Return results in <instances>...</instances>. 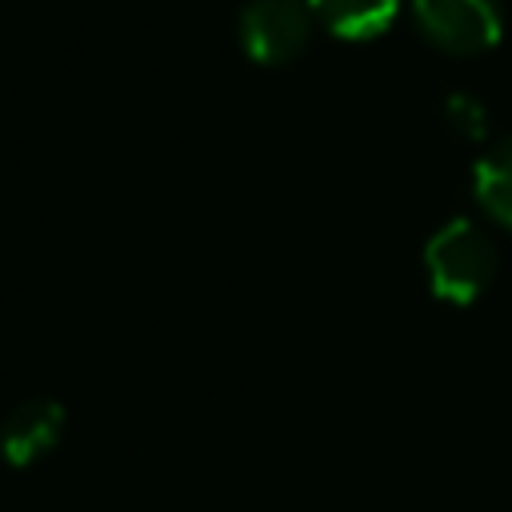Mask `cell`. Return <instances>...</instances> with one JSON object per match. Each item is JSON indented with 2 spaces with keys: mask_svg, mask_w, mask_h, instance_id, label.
I'll return each mask as SVG.
<instances>
[{
  "mask_svg": "<svg viewBox=\"0 0 512 512\" xmlns=\"http://www.w3.org/2000/svg\"><path fill=\"white\" fill-rule=\"evenodd\" d=\"M424 36L448 52H480L500 40V0H412Z\"/></svg>",
  "mask_w": 512,
  "mask_h": 512,
  "instance_id": "obj_3",
  "label": "cell"
},
{
  "mask_svg": "<svg viewBox=\"0 0 512 512\" xmlns=\"http://www.w3.org/2000/svg\"><path fill=\"white\" fill-rule=\"evenodd\" d=\"M396 8H400V0H312V12L328 24V32H336L344 40L380 36L392 24Z\"/></svg>",
  "mask_w": 512,
  "mask_h": 512,
  "instance_id": "obj_6",
  "label": "cell"
},
{
  "mask_svg": "<svg viewBox=\"0 0 512 512\" xmlns=\"http://www.w3.org/2000/svg\"><path fill=\"white\" fill-rule=\"evenodd\" d=\"M444 116H448V124H452L460 136L480 140V136L488 132V112H484V104H480L472 92H448Z\"/></svg>",
  "mask_w": 512,
  "mask_h": 512,
  "instance_id": "obj_7",
  "label": "cell"
},
{
  "mask_svg": "<svg viewBox=\"0 0 512 512\" xmlns=\"http://www.w3.org/2000/svg\"><path fill=\"white\" fill-rule=\"evenodd\" d=\"M472 188H476V200H480L500 224L512 228V132L496 136V140L480 152V160H476V168H472Z\"/></svg>",
  "mask_w": 512,
  "mask_h": 512,
  "instance_id": "obj_5",
  "label": "cell"
},
{
  "mask_svg": "<svg viewBox=\"0 0 512 512\" xmlns=\"http://www.w3.org/2000/svg\"><path fill=\"white\" fill-rule=\"evenodd\" d=\"M424 268H428V288L440 300L472 304L496 276V244L476 220L452 216L428 236Z\"/></svg>",
  "mask_w": 512,
  "mask_h": 512,
  "instance_id": "obj_1",
  "label": "cell"
},
{
  "mask_svg": "<svg viewBox=\"0 0 512 512\" xmlns=\"http://www.w3.org/2000/svg\"><path fill=\"white\" fill-rule=\"evenodd\" d=\"M312 16V0H248L240 12V44L260 64H284L308 44Z\"/></svg>",
  "mask_w": 512,
  "mask_h": 512,
  "instance_id": "obj_2",
  "label": "cell"
},
{
  "mask_svg": "<svg viewBox=\"0 0 512 512\" xmlns=\"http://www.w3.org/2000/svg\"><path fill=\"white\" fill-rule=\"evenodd\" d=\"M68 412L52 396H32L20 400L4 420H0V460L8 468H32L40 464L64 436Z\"/></svg>",
  "mask_w": 512,
  "mask_h": 512,
  "instance_id": "obj_4",
  "label": "cell"
}]
</instances>
